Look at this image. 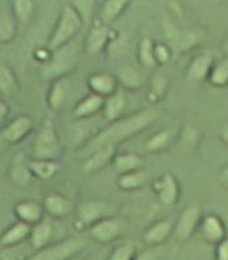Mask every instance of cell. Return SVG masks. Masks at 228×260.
Here are the masks:
<instances>
[{
  "label": "cell",
  "mask_w": 228,
  "mask_h": 260,
  "mask_svg": "<svg viewBox=\"0 0 228 260\" xmlns=\"http://www.w3.org/2000/svg\"><path fill=\"white\" fill-rule=\"evenodd\" d=\"M159 117V111L154 108L141 109L133 115L121 117V119L111 121V123L101 129L87 145L81 149L82 155H89L94 150L103 147V146H119L124 141L131 139L137 134L143 133L155 123Z\"/></svg>",
  "instance_id": "cell-1"
},
{
  "label": "cell",
  "mask_w": 228,
  "mask_h": 260,
  "mask_svg": "<svg viewBox=\"0 0 228 260\" xmlns=\"http://www.w3.org/2000/svg\"><path fill=\"white\" fill-rule=\"evenodd\" d=\"M81 57V48L75 40L67 45L52 52L48 61L41 64L40 74L48 82L56 81L60 78H67L75 71Z\"/></svg>",
  "instance_id": "cell-2"
},
{
  "label": "cell",
  "mask_w": 228,
  "mask_h": 260,
  "mask_svg": "<svg viewBox=\"0 0 228 260\" xmlns=\"http://www.w3.org/2000/svg\"><path fill=\"white\" fill-rule=\"evenodd\" d=\"M83 23L85 22H83L82 17L71 5L64 6L61 13H60L57 25H56L51 39H49L48 48L53 52L73 41L83 27Z\"/></svg>",
  "instance_id": "cell-3"
},
{
  "label": "cell",
  "mask_w": 228,
  "mask_h": 260,
  "mask_svg": "<svg viewBox=\"0 0 228 260\" xmlns=\"http://www.w3.org/2000/svg\"><path fill=\"white\" fill-rule=\"evenodd\" d=\"M63 153L61 142L52 121L47 120L38 129L33 142V158L59 161Z\"/></svg>",
  "instance_id": "cell-4"
},
{
  "label": "cell",
  "mask_w": 228,
  "mask_h": 260,
  "mask_svg": "<svg viewBox=\"0 0 228 260\" xmlns=\"http://www.w3.org/2000/svg\"><path fill=\"white\" fill-rule=\"evenodd\" d=\"M116 215V206L106 201H85L76 207L75 225L79 231H87L95 222Z\"/></svg>",
  "instance_id": "cell-5"
},
{
  "label": "cell",
  "mask_w": 228,
  "mask_h": 260,
  "mask_svg": "<svg viewBox=\"0 0 228 260\" xmlns=\"http://www.w3.org/2000/svg\"><path fill=\"white\" fill-rule=\"evenodd\" d=\"M127 228L128 223L123 218L111 215L95 222L94 225L90 226L87 232H89V237L93 241L105 245V244L114 243L116 240L123 237Z\"/></svg>",
  "instance_id": "cell-6"
},
{
  "label": "cell",
  "mask_w": 228,
  "mask_h": 260,
  "mask_svg": "<svg viewBox=\"0 0 228 260\" xmlns=\"http://www.w3.org/2000/svg\"><path fill=\"white\" fill-rule=\"evenodd\" d=\"M85 245V240L79 237H69L60 243L48 245L44 249L35 251L33 256H30L26 260H69L78 255Z\"/></svg>",
  "instance_id": "cell-7"
},
{
  "label": "cell",
  "mask_w": 228,
  "mask_h": 260,
  "mask_svg": "<svg viewBox=\"0 0 228 260\" xmlns=\"http://www.w3.org/2000/svg\"><path fill=\"white\" fill-rule=\"evenodd\" d=\"M35 127L34 119L29 115H18L6 123L0 131V141L9 145H18L29 137Z\"/></svg>",
  "instance_id": "cell-8"
},
{
  "label": "cell",
  "mask_w": 228,
  "mask_h": 260,
  "mask_svg": "<svg viewBox=\"0 0 228 260\" xmlns=\"http://www.w3.org/2000/svg\"><path fill=\"white\" fill-rule=\"evenodd\" d=\"M203 218V213L200 206L189 205L181 213L178 221L174 226V236L179 241H186L189 240L196 232L199 231L200 221Z\"/></svg>",
  "instance_id": "cell-9"
},
{
  "label": "cell",
  "mask_w": 228,
  "mask_h": 260,
  "mask_svg": "<svg viewBox=\"0 0 228 260\" xmlns=\"http://www.w3.org/2000/svg\"><path fill=\"white\" fill-rule=\"evenodd\" d=\"M151 187L154 193L157 195V198L163 206H167V207L174 206L179 199V193H181L179 184H178L175 176H173L171 173H165L159 179L154 180Z\"/></svg>",
  "instance_id": "cell-10"
},
{
  "label": "cell",
  "mask_w": 228,
  "mask_h": 260,
  "mask_svg": "<svg viewBox=\"0 0 228 260\" xmlns=\"http://www.w3.org/2000/svg\"><path fill=\"white\" fill-rule=\"evenodd\" d=\"M197 232L200 233V237L203 241H205L207 244H213V245L219 244L221 240L227 237L225 225L221 221V218L216 214L203 215Z\"/></svg>",
  "instance_id": "cell-11"
},
{
  "label": "cell",
  "mask_w": 228,
  "mask_h": 260,
  "mask_svg": "<svg viewBox=\"0 0 228 260\" xmlns=\"http://www.w3.org/2000/svg\"><path fill=\"white\" fill-rule=\"evenodd\" d=\"M117 154V146H103L86 155L82 164V171L86 175H94L113 162Z\"/></svg>",
  "instance_id": "cell-12"
},
{
  "label": "cell",
  "mask_w": 228,
  "mask_h": 260,
  "mask_svg": "<svg viewBox=\"0 0 228 260\" xmlns=\"http://www.w3.org/2000/svg\"><path fill=\"white\" fill-rule=\"evenodd\" d=\"M110 43V30L103 22H95L86 36L85 51L89 56H97L103 52Z\"/></svg>",
  "instance_id": "cell-13"
},
{
  "label": "cell",
  "mask_w": 228,
  "mask_h": 260,
  "mask_svg": "<svg viewBox=\"0 0 228 260\" xmlns=\"http://www.w3.org/2000/svg\"><path fill=\"white\" fill-rule=\"evenodd\" d=\"M101 129L93 119L75 120L69 128V139L76 150L83 149Z\"/></svg>",
  "instance_id": "cell-14"
},
{
  "label": "cell",
  "mask_w": 228,
  "mask_h": 260,
  "mask_svg": "<svg viewBox=\"0 0 228 260\" xmlns=\"http://www.w3.org/2000/svg\"><path fill=\"white\" fill-rule=\"evenodd\" d=\"M174 221L159 219L148 226L143 233V241L148 247H161L174 235Z\"/></svg>",
  "instance_id": "cell-15"
},
{
  "label": "cell",
  "mask_w": 228,
  "mask_h": 260,
  "mask_svg": "<svg viewBox=\"0 0 228 260\" xmlns=\"http://www.w3.org/2000/svg\"><path fill=\"white\" fill-rule=\"evenodd\" d=\"M43 205L45 214L53 219H65L73 211V202L57 192H52L47 195Z\"/></svg>",
  "instance_id": "cell-16"
},
{
  "label": "cell",
  "mask_w": 228,
  "mask_h": 260,
  "mask_svg": "<svg viewBox=\"0 0 228 260\" xmlns=\"http://www.w3.org/2000/svg\"><path fill=\"white\" fill-rule=\"evenodd\" d=\"M31 233V225L23 221L14 222L2 235H0V247L14 248L19 247L25 241H29Z\"/></svg>",
  "instance_id": "cell-17"
},
{
  "label": "cell",
  "mask_w": 228,
  "mask_h": 260,
  "mask_svg": "<svg viewBox=\"0 0 228 260\" xmlns=\"http://www.w3.org/2000/svg\"><path fill=\"white\" fill-rule=\"evenodd\" d=\"M87 86L91 93L106 99L119 90V81L111 74L101 71V73L91 74L87 78Z\"/></svg>",
  "instance_id": "cell-18"
},
{
  "label": "cell",
  "mask_w": 228,
  "mask_h": 260,
  "mask_svg": "<svg viewBox=\"0 0 228 260\" xmlns=\"http://www.w3.org/2000/svg\"><path fill=\"white\" fill-rule=\"evenodd\" d=\"M103 104H105L103 97L98 95V94L90 93L89 95H86L85 99H82L73 107L72 117H73V120L93 119L94 116H97L98 113H102Z\"/></svg>",
  "instance_id": "cell-19"
},
{
  "label": "cell",
  "mask_w": 228,
  "mask_h": 260,
  "mask_svg": "<svg viewBox=\"0 0 228 260\" xmlns=\"http://www.w3.org/2000/svg\"><path fill=\"white\" fill-rule=\"evenodd\" d=\"M55 236V226L49 218H44L43 221L31 226V233H30L29 243L30 247L34 251H40L51 245V241Z\"/></svg>",
  "instance_id": "cell-20"
},
{
  "label": "cell",
  "mask_w": 228,
  "mask_h": 260,
  "mask_svg": "<svg viewBox=\"0 0 228 260\" xmlns=\"http://www.w3.org/2000/svg\"><path fill=\"white\" fill-rule=\"evenodd\" d=\"M14 215L18 221H23L29 225H35L43 221L45 215L44 205L35 201H21L14 205Z\"/></svg>",
  "instance_id": "cell-21"
},
{
  "label": "cell",
  "mask_w": 228,
  "mask_h": 260,
  "mask_svg": "<svg viewBox=\"0 0 228 260\" xmlns=\"http://www.w3.org/2000/svg\"><path fill=\"white\" fill-rule=\"evenodd\" d=\"M212 67H213V57L211 55L201 53L195 56L186 70V79L196 83L205 81L211 74Z\"/></svg>",
  "instance_id": "cell-22"
},
{
  "label": "cell",
  "mask_w": 228,
  "mask_h": 260,
  "mask_svg": "<svg viewBox=\"0 0 228 260\" xmlns=\"http://www.w3.org/2000/svg\"><path fill=\"white\" fill-rule=\"evenodd\" d=\"M69 95V82L68 78H60L51 82V87L47 94V105L53 112L60 111L67 103Z\"/></svg>",
  "instance_id": "cell-23"
},
{
  "label": "cell",
  "mask_w": 228,
  "mask_h": 260,
  "mask_svg": "<svg viewBox=\"0 0 228 260\" xmlns=\"http://www.w3.org/2000/svg\"><path fill=\"white\" fill-rule=\"evenodd\" d=\"M127 109V97L121 90H117L116 93L111 94L110 97H106L102 115L106 121H116L123 117L124 112Z\"/></svg>",
  "instance_id": "cell-24"
},
{
  "label": "cell",
  "mask_w": 228,
  "mask_h": 260,
  "mask_svg": "<svg viewBox=\"0 0 228 260\" xmlns=\"http://www.w3.org/2000/svg\"><path fill=\"white\" fill-rule=\"evenodd\" d=\"M116 78L119 81V85L123 86V89L129 90V91L141 89L144 85V78L141 73L137 69H135L133 66H129V64L121 66L117 70Z\"/></svg>",
  "instance_id": "cell-25"
},
{
  "label": "cell",
  "mask_w": 228,
  "mask_h": 260,
  "mask_svg": "<svg viewBox=\"0 0 228 260\" xmlns=\"http://www.w3.org/2000/svg\"><path fill=\"white\" fill-rule=\"evenodd\" d=\"M29 168L34 177L40 180H51L53 179L60 171H61V164L53 159H37V158H30L27 159Z\"/></svg>",
  "instance_id": "cell-26"
},
{
  "label": "cell",
  "mask_w": 228,
  "mask_h": 260,
  "mask_svg": "<svg viewBox=\"0 0 228 260\" xmlns=\"http://www.w3.org/2000/svg\"><path fill=\"white\" fill-rule=\"evenodd\" d=\"M111 165H113L114 171L117 172L119 175H124V173L143 169L144 161L140 154L127 151V153L116 154Z\"/></svg>",
  "instance_id": "cell-27"
},
{
  "label": "cell",
  "mask_w": 228,
  "mask_h": 260,
  "mask_svg": "<svg viewBox=\"0 0 228 260\" xmlns=\"http://www.w3.org/2000/svg\"><path fill=\"white\" fill-rule=\"evenodd\" d=\"M148 183V173L143 169L139 171L129 172V173H124V175H119L117 177V185L120 189L127 192L139 191L141 188H144Z\"/></svg>",
  "instance_id": "cell-28"
},
{
  "label": "cell",
  "mask_w": 228,
  "mask_h": 260,
  "mask_svg": "<svg viewBox=\"0 0 228 260\" xmlns=\"http://www.w3.org/2000/svg\"><path fill=\"white\" fill-rule=\"evenodd\" d=\"M19 83L15 74L9 66L0 64V95L3 99H10L18 93Z\"/></svg>",
  "instance_id": "cell-29"
},
{
  "label": "cell",
  "mask_w": 228,
  "mask_h": 260,
  "mask_svg": "<svg viewBox=\"0 0 228 260\" xmlns=\"http://www.w3.org/2000/svg\"><path fill=\"white\" fill-rule=\"evenodd\" d=\"M137 60L140 66L145 69H155L158 66L155 59V43L149 37H145L140 41L137 47Z\"/></svg>",
  "instance_id": "cell-30"
},
{
  "label": "cell",
  "mask_w": 228,
  "mask_h": 260,
  "mask_svg": "<svg viewBox=\"0 0 228 260\" xmlns=\"http://www.w3.org/2000/svg\"><path fill=\"white\" fill-rule=\"evenodd\" d=\"M14 19L21 25H29L35 13L34 0H13Z\"/></svg>",
  "instance_id": "cell-31"
},
{
  "label": "cell",
  "mask_w": 228,
  "mask_h": 260,
  "mask_svg": "<svg viewBox=\"0 0 228 260\" xmlns=\"http://www.w3.org/2000/svg\"><path fill=\"white\" fill-rule=\"evenodd\" d=\"M33 173L30 171L29 164L27 161H21V159H15L14 165L11 167L10 171V179L17 187H26L31 183L33 180Z\"/></svg>",
  "instance_id": "cell-32"
},
{
  "label": "cell",
  "mask_w": 228,
  "mask_h": 260,
  "mask_svg": "<svg viewBox=\"0 0 228 260\" xmlns=\"http://www.w3.org/2000/svg\"><path fill=\"white\" fill-rule=\"evenodd\" d=\"M128 3H129V0H106L101 10L102 22L106 25L113 23L123 14Z\"/></svg>",
  "instance_id": "cell-33"
},
{
  "label": "cell",
  "mask_w": 228,
  "mask_h": 260,
  "mask_svg": "<svg viewBox=\"0 0 228 260\" xmlns=\"http://www.w3.org/2000/svg\"><path fill=\"white\" fill-rule=\"evenodd\" d=\"M170 141H171V134L167 129H161L158 133L152 134L151 137L148 138L145 143H144V149L148 153H159L169 146Z\"/></svg>",
  "instance_id": "cell-34"
},
{
  "label": "cell",
  "mask_w": 228,
  "mask_h": 260,
  "mask_svg": "<svg viewBox=\"0 0 228 260\" xmlns=\"http://www.w3.org/2000/svg\"><path fill=\"white\" fill-rule=\"evenodd\" d=\"M17 36L15 19L5 14H0V45L10 44Z\"/></svg>",
  "instance_id": "cell-35"
},
{
  "label": "cell",
  "mask_w": 228,
  "mask_h": 260,
  "mask_svg": "<svg viewBox=\"0 0 228 260\" xmlns=\"http://www.w3.org/2000/svg\"><path fill=\"white\" fill-rule=\"evenodd\" d=\"M208 79L216 87L228 85V59H224L217 64H213Z\"/></svg>",
  "instance_id": "cell-36"
},
{
  "label": "cell",
  "mask_w": 228,
  "mask_h": 260,
  "mask_svg": "<svg viewBox=\"0 0 228 260\" xmlns=\"http://www.w3.org/2000/svg\"><path fill=\"white\" fill-rule=\"evenodd\" d=\"M167 87H169V81H167L165 74H158L154 78V81H152L151 90H149L148 95L151 97L154 103H157V101L165 97Z\"/></svg>",
  "instance_id": "cell-37"
},
{
  "label": "cell",
  "mask_w": 228,
  "mask_h": 260,
  "mask_svg": "<svg viewBox=\"0 0 228 260\" xmlns=\"http://www.w3.org/2000/svg\"><path fill=\"white\" fill-rule=\"evenodd\" d=\"M71 6L78 11L85 23L91 19L95 9V0H71Z\"/></svg>",
  "instance_id": "cell-38"
},
{
  "label": "cell",
  "mask_w": 228,
  "mask_h": 260,
  "mask_svg": "<svg viewBox=\"0 0 228 260\" xmlns=\"http://www.w3.org/2000/svg\"><path fill=\"white\" fill-rule=\"evenodd\" d=\"M136 255V248L132 243H123L114 248L107 260H133Z\"/></svg>",
  "instance_id": "cell-39"
},
{
  "label": "cell",
  "mask_w": 228,
  "mask_h": 260,
  "mask_svg": "<svg viewBox=\"0 0 228 260\" xmlns=\"http://www.w3.org/2000/svg\"><path fill=\"white\" fill-rule=\"evenodd\" d=\"M155 59L158 66H165L171 59V51L167 44H155Z\"/></svg>",
  "instance_id": "cell-40"
},
{
  "label": "cell",
  "mask_w": 228,
  "mask_h": 260,
  "mask_svg": "<svg viewBox=\"0 0 228 260\" xmlns=\"http://www.w3.org/2000/svg\"><path fill=\"white\" fill-rule=\"evenodd\" d=\"M0 260H26L23 252L19 247L2 248L0 249Z\"/></svg>",
  "instance_id": "cell-41"
},
{
  "label": "cell",
  "mask_w": 228,
  "mask_h": 260,
  "mask_svg": "<svg viewBox=\"0 0 228 260\" xmlns=\"http://www.w3.org/2000/svg\"><path fill=\"white\" fill-rule=\"evenodd\" d=\"M157 247H148L143 251H136V255L133 260H159L158 252L155 249Z\"/></svg>",
  "instance_id": "cell-42"
},
{
  "label": "cell",
  "mask_w": 228,
  "mask_h": 260,
  "mask_svg": "<svg viewBox=\"0 0 228 260\" xmlns=\"http://www.w3.org/2000/svg\"><path fill=\"white\" fill-rule=\"evenodd\" d=\"M215 260H228V237L216 244Z\"/></svg>",
  "instance_id": "cell-43"
},
{
  "label": "cell",
  "mask_w": 228,
  "mask_h": 260,
  "mask_svg": "<svg viewBox=\"0 0 228 260\" xmlns=\"http://www.w3.org/2000/svg\"><path fill=\"white\" fill-rule=\"evenodd\" d=\"M9 113H10V107L9 104L0 100V131L2 128L5 127L6 123H7V119H9Z\"/></svg>",
  "instance_id": "cell-44"
},
{
  "label": "cell",
  "mask_w": 228,
  "mask_h": 260,
  "mask_svg": "<svg viewBox=\"0 0 228 260\" xmlns=\"http://www.w3.org/2000/svg\"><path fill=\"white\" fill-rule=\"evenodd\" d=\"M220 183L225 188H228V167L223 168V171L220 173Z\"/></svg>",
  "instance_id": "cell-45"
},
{
  "label": "cell",
  "mask_w": 228,
  "mask_h": 260,
  "mask_svg": "<svg viewBox=\"0 0 228 260\" xmlns=\"http://www.w3.org/2000/svg\"><path fill=\"white\" fill-rule=\"evenodd\" d=\"M220 137H221V139L228 145V124H225V125L220 129Z\"/></svg>",
  "instance_id": "cell-46"
},
{
  "label": "cell",
  "mask_w": 228,
  "mask_h": 260,
  "mask_svg": "<svg viewBox=\"0 0 228 260\" xmlns=\"http://www.w3.org/2000/svg\"><path fill=\"white\" fill-rule=\"evenodd\" d=\"M83 260H98L97 257H93V256H90V257H86V259H83Z\"/></svg>",
  "instance_id": "cell-47"
},
{
  "label": "cell",
  "mask_w": 228,
  "mask_h": 260,
  "mask_svg": "<svg viewBox=\"0 0 228 260\" xmlns=\"http://www.w3.org/2000/svg\"><path fill=\"white\" fill-rule=\"evenodd\" d=\"M211 2H220V0H211Z\"/></svg>",
  "instance_id": "cell-48"
}]
</instances>
